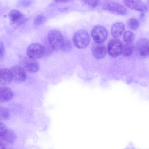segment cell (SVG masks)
<instances>
[{
    "label": "cell",
    "mask_w": 149,
    "mask_h": 149,
    "mask_svg": "<svg viewBox=\"0 0 149 149\" xmlns=\"http://www.w3.org/2000/svg\"><path fill=\"white\" fill-rule=\"evenodd\" d=\"M73 41L74 45L78 48L82 49L88 46L90 41L88 33L85 30H80L74 34Z\"/></svg>",
    "instance_id": "1"
},
{
    "label": "cell",
    "mask_w": 149,
    "mask_h": 149,
    "mask_svg": "<svg viewBox=\"0 0 149 149\" xmlns=\"http://www.w3.org/2000/svg\"><path fill=\"white\" fill-rule=\"evenodd\" d=\"M47 38L52 49L56 50L61 49L64 39L60 31L56 29L51 30L48 33Z\"/></svg>",
    "instance_id": "2"
},
{
    "label": "cell",
    "mask_w": 149,
    "mask_h": 149,
    "mask_svg": "<svg viewBox=\"0 0 149 149\" xmlns=\"http://www.w3.org/2000/svg\"><path fill=\"white\" fill-rule=\"evenodd\" d=\"M45 53V50L44 46L38 43L30 44L27 47L26 50L28 56L35 60L43 57Z\"/></svg>",
    "instance_id": "3"
},
{
    "label": "cell",
    "mask_w": 149,
    "mask_h": 149,
    "mask_svg": "<svg viewBox=\"0 0 149 149\" xmlns=\"http://www.w3.org/2000/svg\"><path fill=\"white\" fill-rule=\"evenodd\" d=\"M91 35L93 39L97 43L102 44L107 39L108 31L104 26L97 25L92 29Z\"/></svg>",
    "instance_id": "4"
},
{
    "label": "cell",
    "mask_w": 149,
    "mask_h": 149,
    "mask_svg": "<svg viewBox=\"0 0 149 149\" xmlns=\"http://www.w3.org/2000/svg\"><path fill=\"white\" fill-rule=\"evenodd\" d=\"M12 80L16 83H21L24 81L27 78L25 70L22 67L19 65L13 66L10 69Z\"/></svg>",
    "instance_id": "5"
},
{
    "label": "cell",
    "mask_w": 149,
    "mask_h": 149,
    "mask_svg": "<svg viewBox=\"0 0 149 149\" xmlns=\"http://www.w3.org/2000/svg\"><path fill=\"white\" fill-rule=\"evenodd\" d=\"M122 46L121 41L118 39L115 38L111 40L108 45L109 54L113 57H117L121 53Z\"/></svg>",
    "instance_id": "6"
},
{
    "label": "cell",
    "mask_w": 149,
    "mask_h": 149,
    "mask_svg": "<svg viewBox=\"0 0 149 149\" xmlns=\"http://www.w3.org/2000/svg\"><path fill=\"white\" fill-rule=\"evenodd\" d=\"M123 0L124 4L130 9L141 13L148 11L146 6L141 0Z\"/></svg>",
    "instance_id": "7"
},
{
    "label": "cell",
    "mask_w": 149,
    "mask_h": 149,
    "mask_svg": "<svg viewBox=\"0 0 149 149\" xmlns=\"http://www.w3.org/2000/svg\"><path fill=\"white\" fill-rule=\"evenodd\" d=\"M8 16L11 23L17 26L24 24L27 20L26 16L16 9L11 10L8 13Z\"/></svg>",
    "instance_id": "8"
},
{
    "label": "cell",
    "mask_w": 149,
    "mask_h": 149,
    "mask_svg": "<svg viewBox=\"0 0 149 149\" xmlns=\"http://www.w3.org/2000/svg\"><path fill=\"white\" fill-rule=\"evenodd\" d=\"M104 9L111 13L120 15H124L127 13L126 8L122 5L114 2H110L106 3Z\"/></svg>",
    "instance_id": "9"
},
{
    "label": "cell",
    "mask_w": 149,
    "mask_h": 149,
    "mask_svg": "<svg viewBox=\"0 0 149 149\" xmlns=\"http://www.w3.org/2000/svg\"><path fill=\"white\" fill-rule=\"evenodd\" d=\"M136 53L142 57H146L149 55V41L145 38H142L138 40L135 45Z\"/></svg>",
    "instance_id": "10"
},
{
    "label": "cell",
    "mask_w": 149,
    "mask_h": 149,
    "mask_svg": "<svg viewBox=\"0 0 149 149\" xmlns=\"http://www.w3.org/2000/svg\"><path fill=\"white\" fill-rule=\"evenodd\" d=\"M21 63L24 70L30 73L36 72L39 69V65L36 60L29 57L22 59Z\"/></svg>",
    "instance_id": "11"
},
{
    "label": "cell",
    "mask_w": 149,
    "mask_h": 149,
    "mask_svg": "<svg viewBox=\"0 0 149 149\" xmlns=\"http://www.w3.org/2000/svg\"><path fill=\"white\" fill-rule=\"evenodd\" d=\"M14 95V93L10 88L6 86H0V102H6L10 100Z\"/></svg>",
    "instance_id": "12"
},
{
    "label": "cell",
    "mask_w": 149,
    "mask_h": 149,
    "mask_svg": "<svg viewBox=\"0 0 149 149\" xmlns=\"http://www.w3.org/2000/svg\"><path fill=\"white\" fill-rule=\"evenodd\" d=\"M16 136L15 132L13 130L8 129L1 136H0V142L5 145H10L15 141Z\"/></svg>",
    "instance_id": "13"
},
{
    "label": "cell",
    "mask_w": 149,
    "mask_h": 149,
    "mask_svg": "<svg viewBox=\"0 0 149 149\" xmlns=\"http://www.w3.org/2000/svg\"><path fill=\"white\" fill-rule=\"evenodd\" d=\"M92 53L95 58L101 59L105 56L107 53L106 49L102 44L97 43L93 47Z\"/></svg>",
    "instance_id": "14"
},
{
    "label": "cell",
    "mask_w": 149,
    "mask_h": 149,
    "mask_svg": "<svg viewBox=\"0 0 149 149\" xmlns=\"http://www.w3.org/2000/svg\"><path fill=\"white\" fill-rule=\"evenodd\" d=\"M12 81V78L10 70L4 68L0 69V84L7 85Z\"/></svg>",
    "instance_id": "15"
},
{
    "label": "cell",
    "mask_w": 149,
    "mask_h": 149,
    "mask_svg": "<svg viewBox=\"0 0 149 149\" xmlns=\"http://www.w3.org/2000/svg\"><path fill=\"white\" fill-rule=\"evenodd\" d=\"M125 28V25L122 22H118L115 23L111 27V35L115 38L120 37L124 31Z\"/></svg>",
    "instance_id": "16"
},
{
    "label": "cell",
    "mask_w": 149,
    "mask_h": 149,
    "mask_svg": "<svg viewBox=\"0 0 149 149\" xmlns=\"http://www.w3.org/2000/svg\"><path fill=\"white\" fill-rule=\"evenodd\" d=\"M134 50V47L131 43H127L122 46L121 53L124 56H129L131 55Z\"/></svg>",
    "instance_id": "17"
},
{
    "label": "cell",
    "mask_w": 149,
    "mask_h": 149,
    "mask_svg": "<svg viewBox=\"0 0 149 149\" xmlns=\"http://www.w3.org/2000/svg\"><path fill=\"white\" fill-rule=\"evenodd\" d=\"M127 25L129 28L132 30H135L138 28L140 25L139 21L136 18H131L127 21Z\"/></svg>",
    "instance_id": "18"
},
{
    "label": "cell",
    "mask_w": 149,
    "mask_h": 149,
    "mask_svg": "<svg viewBox=\"0 0 149 149\" xmlns=\"http://www.w3.org/2000/svg\"><path fill=\"white\" fill-rule=\"evenodd\" d=\"M9 116L8 110L5 107L0 106V120H6L8 119Z\"/></svg>",
    "instance_id": "19"
},
{
    "label": "cell",
    "mask_w": 149,
    "mask_h": 149,
    "mask_svg": "<svg viewBox=\"0 0 149 149\" xmlns=\"http://www.w3.org/2000/svg\"><path fill=\"white\" fill-rule=\"evenodd\" d=\"M135 35L132 32L130 31H126L123 36L124 40L127 43H131L134 39Z\"/></svg>",
    "instance_id": "20"
},
{
    "label": "cell",
    "mask_w": 149,
    "mask_h": 149,
    "mask_svg": "<svg viewBox=\"0 0 149 149\" xmlns=\"http://www.w3.org/2000/svg\"><path fill=\"white\" fill-rule=\"evenodd\" d=\"M85 4L92 8L97 7L100 4V0H81Z\"/></svg>",
    "instance_id": "21"
},
{
    "label": "cell",
    "mask_w": 149,
    "mask_h": 149,
    "mask_svg": "<svg viewBox=\"0 0 149 149\" xmlns=\"http://www.w3.org/2000/svg\"><path fill=\"white\" fill-rule=\"evenodd\" d=\"M45 20V17L42 15H38L36 16L34 20V24L36 26L40 25Z\"/></svg>",
    "instance_id": "22"
},
{
    "label": "cell",
    "mask_w": 149,
    "mask_h": 149,
    "mask_svg": "<svg viewBox=\"0 0 149 149\" xmlns=\"http://www.w3.org/2000/svg\"><path fill=\"white\" fill-rule=\"evenodd\" d=\"M72 47L70 42L68 40L64 39L61 49L65 51L70 50Z\"/></svg>",
    "instance_id": "23"
},
{
    "label": "cell",
    "mask_w": 149,
    "mask_h": 149,
    "mask_svg": "<svg viewBox=\"0 0 149 149\" xmlns=\"http://www.w3.org/2000/svg\"><path fill=\"white\" fill-rule=\"evenodd\" d=\"M31 3V0H20L18 5L19 6L26 7L30 5Z\"/></svg>",
    "instance_id": "24"
},
{
    "label": "cell",
    "mask_w": 149,
    "mask_h": 149,
    "mask_svg": "<svg viewBox=\"0 0 149 149\" xmlns=\"http://www.w3.org/2000/svg\"><path fill=\"white\" fill-rule=\"evenodd\" d=\"M5 52V48L3 43L0 41V60L4 57Z\"/></svg>",
    "instance_id": "25"
},
{
    "label": "cell",
    "mask_w": 149,
    "mask_h": 149,
    "mask_svg": "<svg viewBox=\"0 0 149 149\" xmlns=\"http://www.w3.org/2000/svg\"><path fill=\"white\" fill-rule=\"evenodd\" d=\"M7 130V129L5 125L0 122V136L2 135Z\"/></svg>",
    "instance_id": "26"
},
{
    "label": "cell",
    "mask_w": 149,
    "mask_h": 149,
    "mask_svg": "<svg viewBox=\"0 0 149 149\" xmlns=\"http://www.w3.org/2000/svg\"><path fill=\"white\" fill-rule=\"evenodd\" d=\"M6 148V145L3 143L0 142V149Z\"/></svg>",
    "instance_id": "27"
},
{
    "label": "cell",
    "mask_w": 149,
    "mask_h": 149,
    "mask_svg": "<svg viewBox=\"0 0 149 149\" xmlns=\"http://www.w3.org/2000/svg\"><path fill=\"white\" fill-rule=\"evenodd\" d=\"M54 1L57 3L65 2H67L70 0H54Z\"/></svg>",
    "instance_id": "28"
},
{
    "label": "cell",
    "mask_w": 149,
    "mask_h": 149,
    "mask_svg": "<svg viewBox=\"0 0 149 149\" xmlns=\"http://www.w3.org/2000/svg\"><path fill=\"white\" fill-rule=\"evenodd\" d=\"M145 16L144 13H141L139 16V19L141 20H142Z\"/></svg>",
    "instance_id": "29"
}]
</instances>
